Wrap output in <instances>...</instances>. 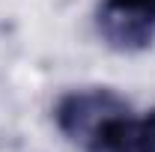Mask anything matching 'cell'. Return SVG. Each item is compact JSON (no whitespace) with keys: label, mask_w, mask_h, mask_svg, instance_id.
<instances>
[{"label":"cell","mask_w":155,"mask_h":152,"mask_svg":"<svg viewBox=\"0 0 155 152\" xmlns=\"http://www.w3.org/2000/svg\"><path fill=\"white\" fill-rule=\"evenodd\" d=\"M131 114V104L107 87H84L60 95L54 122L60 134L81 152H104L116 125Z\"/></svg>","instance_id":"1"},{"label":"cell","mask_w":155,"mask_h":152,"mask_svg":"<svg viewBox=\"0 0 155 152\" xmlns=\"http://www.w3.org/2000/svg\"><path fill=\"white\" fill-rule=\"evenodd\" d=\"M96 30L107 48L134 54L155 39V0H104L96 12Z\"/></svg>","instance_id":"2"},{"label":"cell","mask_w":155,"mask_h":152,"mask_svg":"<svg viewBox=\"0 0 155 152\" xmlns=\"http://www.w3.org/2000/svg\"><path fill=\"white\" fill-rule=\"evenodd\" d=\"M107 152H155V107L140 116L131 111L114 131Z\"/></svg>","instance_id":"3"}]
</instances>
